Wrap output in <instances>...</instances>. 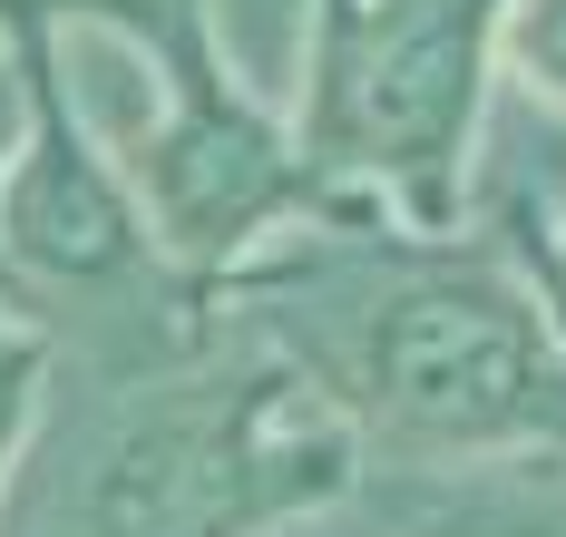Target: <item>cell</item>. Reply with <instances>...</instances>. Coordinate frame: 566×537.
I'll return each instance as SVG.
<instances>
[{"instance_id":"8992f818","label":"cell","mask_w":566,"mask_h":537,"mask_svg":"<svg viewBox=\"0 0 566 537\" xmlns=\"http://www.w3.org/2000/svg\"><path fill=\"white\" fill-rule=\"evenodd\" d=\"M410 470H459V460H410ZM400 537H566V450H517L479 460L459 478H400Z\"/></svg>"},{"instance_id":"9c48e42d","label":"cell","mask_w":566,"mask_h":537,"mask_svg":"<svg viewBox=\"0 0 566 537\" xmlns=\"http://www.w3.org/2000/svg\"><path fill=\"white\" fill-rule=\"evenodd\" d=\"M10 108H20V69L0 60V137H10Z\"/></svg>"},{"instance_id":"ba28073f","label":"cell","mask_w":566,"mask_h":537,"mask_svg":"<svg viewBox=\"0 0 566 537\" xmlns=\"http://www.w3.org/2000/svg\"><path fill=\"white\" fill-rule=\"evenodd\" d=\"M527 69V88L566 98V0H509V30H499Z\"/></svg>"},{"instance_id":"7a4b0ae2","label":"cell","mask_w":566,"mask_h":537,"mask_svg":"<svg viewBox=\"0 0 566 537\" xmlns=\"http://www.w3.org/2000/svg\"><path fill=\"white\" fill-rule=\"evenodd\" d=\"M361 430L303 361L244 323L137 371V391L69 450L50 537H274L361 488Z\"/></svg>"},{"instance_id":"3957f363","label":"cell","mask_w":566,"mask_h":537,"mask_svg":"<svg viewBox=\"0 0 566 537\" xmlns=\"http://www.w3.org/2000/svg\"><path fill=\"white\" fill-rule=\"evenodd\" d=\"M59 20H108L127 30L157 88H167V118L147 127L137 147V206H147V235L196 294L226 303V274L274 235V225H371L381 196L371 186H342L303 157V137L274 127V108H254L234 88L226 50H216V20L206 0H50Z\"/></svg>"},{"instance_id":"52a82bcc","label":"cell","mask_w":566,"mask_h":537,"mask_svg":"<svg viewBox=\"0 0 566 537\" xmlns=\"http://www.w3.org/2000/svg\"><path fill=\"white\" fill-rule=\"evenodd\" d=\"M50 361H59V333L30 303H10V284H0V478L20 470V440H30V420H40Z\"/></svg>"},{"instance_id":"5b68a950","label":"cell","mask_w":566,"mask_h":537,"mask_svg":"<svg viewBox=\"0 0 566 537\" xmlns=\"http://www.w3.org/2000/svg\"><path fill=\"white\" fill-rule=\"evenodd\" d=\"M0 40H10V69H20V157L0 167V284H10V303H30L50 323V303L69 294H127L157 323L206 343L226 303L196 294L157 254L137 186L78 127L69 78H59V10L50 0H0Z\"/></svg>"},{"instance_id":"277c9868","label":"cell","mask_w":566,"mask_h":537,"mask_svg":"<svg viewBox=\"0 0 566 537\" xmlns=\"http://www.w3.org/2000/svg\"><path fill=\"white\" fill-rule=\"evenodd\" d=\"M509 0H313L303 157L391 196L420 235H459V167L479 137Z\"/></svg>"},{"instance_id":"6da1fadb","label":"cell","mask_w":566,"mask_h":537,"mask_svg":"<svg viewBox=\"0 0 566 537\" xmlns=\"http://www.w3.org/2000/svg\"><path fill=\"white\" fill-rule=\"evenodd\" d=\"M226 313L303 361L391 460L566 450V323L499 244L313 225L293 254H244Z\"/></svg>"}]
</instances>
